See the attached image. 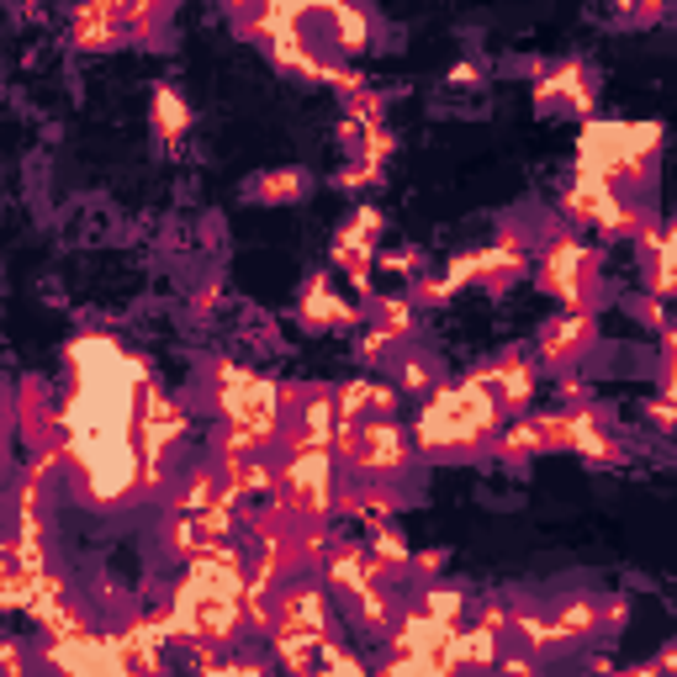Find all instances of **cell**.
Segmentation results:
<instances>
[{
	"label": "cell",
	"instance_id": "obj_6",
	"mask_svg": "<svg viewBox=\"0 0 677 677\" xmlns=\"http://www.w3.org/2000/svg\"><path fill=\"white\" fill-rule=\"evenodd\" d=\"M328 498H334V450H291L286 503L302 518H323Z\"/></svg>",
	"mask_w": 677,
	"mask_h": 677
},
{
	"label": "cell",
	"instance_id": "obj_8",
	"mask_svg": "<svg viewBox=\"0 0 677 677\" xmlns=\"http://www.w3.org/2000/svg\"><path fill=\"white\" fill-rule=\"evenodd\" d=\"M588 271H593V254H588L577 239H556L546 249V286L556 291L566 308L582 302V280H588Z\"/></svg>",
	"mask_w": 677,
	"mask_h": 677
},
{
	"label": "cell",
	"instance_id": "obj_17",
	"mask_svg": "<svg viewBox=\"0 0 677 677\" xmlns=\"http://www.w3.org/2000/svg\"><path fill=\"white\" fill-rule=\"evenodd\" d=\"M402 387H413V392H429V365L408 360V365H402Z\"/></svg>",
	"mask_w": 677,
	"mask_h": 677
},
{
	"label": "cell",
	"instance_id": "obj_10",
	"mask_svg": "<svg viewBox=\"0 0 677 677\" xmlns=\"http://www.w3.org/2000/svg\"><path fill=\"white\" fill-rule=\"evenodd\" d=\"M593 625H598V603L593 598H572L551 619V645H572L577 636H593Z\"/></svg>",
	"mask_w": 677,
	"mask_h": 677
},
{
	"label": "cell",
	"instance_id": "obj_19",
	"mask_svg": "<svg viewBox=\"0 0 677 677\" xmlns=\"http://www.w3.org/2000/svg\"><path fill=\"white\" fill-rule=\"evenodd\" d=\"M498 673H503V677H535V662H524V656H503V662H498Z\"/></svg>",
	"mask_w": 677,
	"mask_h": 677
},
{
	"label": "cell",
	"instance_id": "obj_12",
	"mask_svg": "<svg viewBox=\"0 0 677 677\" xmlns=\"http://www.w3.org/2000/svg\"><path fill=\"white\" fill-rule=\"evenodd\" d=\"M593 334V318H582V313H572L566 323H556L551 334H546V360H572L582 350V339Z\"/></svg>",
	"mask_w": 677,
	"mask_h": 677
},
{
	"label": "cell",
	"instance_id": "obj_14",
	"mask_svg": "<svg viewBox=\"0 0 677 677\" xmlns=\"http://www.w3.org/2000/svg\"><path fill=\"white\" fill-rule=\"evenodd\" d=\"M154 122H160L164 138H180V133H186V106H180V96L160 90V96H154Z\"/></svg>",
	"mask_w": 677,
	"mask_h": 677
},
{
	"label": "cell",
	"instance_id": "obj_5",
	"mask_svg": "<svg viewBox=\"0 0 677 677\" xmlns=\"http://www.w3.org/2000/svg\"><path fill=\"white\" fill-rule=\"evenodd\" d=\"M344 461L355 466L360 477H398L408 466V439L392 418H365L344 450Z\"/></svg>",
	"mask_w": 677,
	"mask_h": 677
},
{
	"label": "cell",
	"instance_id": "obj_4",
	"mask_svg": "<svg viewBox=\"0 0 677 677\" xmlns=\"http://www.w3.org/2000/svg\"><path fill=\"white\" fill-rule=\"evenodd\" d=\"M186 429V418H180V408L164 398L160 387H143V418H138V455H143V481L138 487H154L164 477V455H170V444L180 439Z\"/></svg>",
	"mask_w": 677,
	"mask_h": 677
},
{
	"label": "cell",
	"instance_id": "obj_18",
	"mask_svg": "<svg viewBox=\"0 0 677 677\" xmlns=\"http://www.w3.org/2000/svg\"><path fill=\"white\" fill-rule=\"evenodd\" d=\"M630 677H677V651H667L662 662H651V667H640V673H630Z\"/></svg>",
	"mask_w": 677,
	"mask_h": 677
},
{
	"label": "cell",
	"instance_id": "obj_7",
	"mask_svg": "<svg viewBox=\"0 0 677 677\" xmlns=\"http://www.w3.org/2000/svg\"><path fill=\"white\" fill-rule=\"evenodd\" d=\"M566 212L577 217V223H598V228H609V234H630L636 228V212L625 206V201L614 197V186H603V180H577L572 186V197H566Z\"/></svg>",
	"mask_w": 677,
	"mask_h": 677
},
{
	"label": "cell",
	"instance_id": "obj_13",
	"mask_svg": "<svg viewBox=\"0 0 677 677\" xmlns=\"http://www.w3.org/2000/svg\"><path fill=\"white\" fill-rule=\"evenodd\" d=\"M117 22H122V11L90 5V11H80V16H75V38H80L85 48H106V42L117 38Z\"/></svg>",
	"mask_w": 677,
	"mask_h": 677
},
{
	"label": "cell",
	"instance_id": "obj_16",
	"mask_svg": "<svg viewBox=\"0 0 677 677\" xmlns=\"http://www.w3.org/2000/svg\"><path fill=\"white\" fill-rule=\"evenodd\" d=\"M5 677H27V651H22V640H5Z\"/></svg>",
	"mask_w": 677,
	"mask_h": 677
},
{
	"label": "cell",
	"instance_id": "obj_1",
	"mask_svg": "<svg viewBox=\"0 0 677 677\" xmlns=\"http://www.w3.org/2000/svg\"><path fill=\"white\" fill-rule=\"evenodd\" d=\"M70 365L75 387L59 408V450L75 461L96 503H117L122 492L143 481V455H138V418H143L138 387H149L143 365L101 334L75 339Z\"/></svg>",
	"mask_w": 677,
	"mask_h": 677
},
{
	"label": "cell",
	"instance_id": "obj_9",
	"mask_svg": "<svg viewBox=\"0 0 677 677\" xmlns=\"http://www.w3.org/2000/svg\"><path fill=\"white\" fill-rule=\"evenodd\" d=\"M487 381L498 387V398L509 402V408H524V402H529V392H535V371H529V365H524L518 355L498 360V365L487 371Z\"/></svg>",
	"mask_w": 677,
	"mask_h": 677
},
{
	"label": "cell",
	"instance_id": "obj_3",
	"mask_svg": "<svg viewBox=\"0 0 677 677\" xmlns=\"http://www.w3.org/2000/svg\"><path fill=\"white\" fill-rule=\"evenodd\" d=\"M656 149V127H645L636 138V127H593L582 138V175L614 186L619 175H640L645 154Z\"/></svg>",
	"mask_w": 677,
	"mask_h": 677
},
{
	"label": "cell",
	"instance_id": "obj_2",
	"mask_svg": "<svg viewBox=\"0 0 677 677\" xmlns=\"http://www.w3.org/2000/svg\"><path fill=\"white\" fill-rule=\"evenodd\" d=\"M498 413H503V402L492 398L487 376H472L461 387L435 392V402L418 418V444L424 450H472L498 429Z\"/></svg>",
	"mask_w": 677,
	"mask_h": 677
},
{
	"label": "cell",
	"instance_id": "obj_15",
	"mask_svg": "<svg viewBox=\"0 0 677 677\" xmlns=\"http://www.w3.org/2000/svg\"><path fill=\"white\" fill-rule=\"evenodd\" d=\"M376 561H381V566H402V561H408V546H402L398 535H381V529H376Z\"/></svg>",
	"mask_w": 677,
	"mask_h": 677
},
{
	"label": "cell",
	"instance_id": "obj_11",
	"mask_svg": "<svg viewBox=\"0 0 677 677\" xmlns=\"http://www.w3.org/2000/svg\"><path fill=\"white\" fill-rule=\"evenodd\" d=\"M302 318H308V323H350L355 313L334 297V286H328V280L313 276V280H308V297H302Z\"/></svg>",
	"mask_w": 677,
	"mask_h": 677
}]
</instances>
